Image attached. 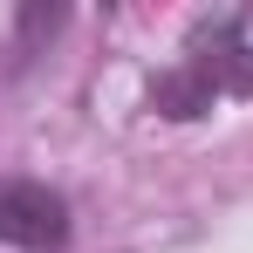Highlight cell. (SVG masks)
<instances>
[{
	"mask_svg": "<svg viewBox=\"0 0 253 253\" xmlns=\"http://www.w3.org/2000/svg\"><path fill=\"white\" fill-rule=\"evenodd\" d=\"M76 233L69 199L42 178H0V247L14 253H62Z\"/></svg>",
	"mask_w": 253,
	"mask_h": 253,
	"instance_id": "obj_1",
	"label": "cell"
}]
</instances>
